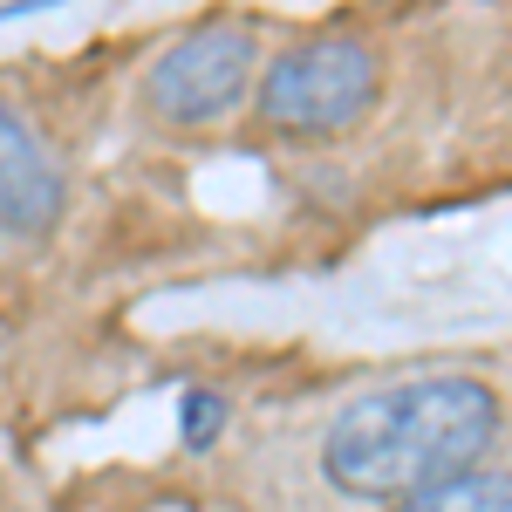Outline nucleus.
<instances>
[{
	"label": "nucleus",
	"instance_id": "nucleus-1",
	"mask_svg": "<svg viewBox=\"0 0 512 512\" xmlns=\"http://www.w3.org/2000/svg\"><path fill=\"white\" fill-rule=\"evenodd\" d=\"M499 431V396L478 376H417L355 396L328 424L321 472L349 499H410L458 472H478Z\"/></svg>",
	"mask_w": 512,
	"mask_h": 512
},
{
	"label": "nucleus",
	"instance_id": "nucleus-2",
	"mask_svg": "<svg viewBox=\"0 0 512 512\" xmlns=\"http://www.w3.org/2000/svg\"><path fill=\"white\" fill-rule=\"evenodd\" d=\"M376 82H383V69H376L369 41H301V48L274 55V69L260 82V117L280 137H335L376 103Z\"/></svg>",
	"mask_w": 512,
	"mask_h": 512
},
{
	"label": "nucleus",
	"instance_id": "nucleus-3",
	"mask_svg": "<svg viewBox=\"0 0 512 512\" xmlns=\"http://www.w3.org/2000/svg\"><path fill=\"white\" fill-rule=\"evenodd\" d=\"M253 62H260V41L246 35V28H233V21H212V28H198V35H185L178 48L158 55L144 103H151L164 123H178V130L219 123L239 96H246Z\"/></svg>",
	"mask_w": 512,
	"mask_h": 512
},
{
	"label": "nucleus",
	"instance_id": "nucleus-4",
	"mask_svg": "<svg viewBox=\"0 0 512 512\" xmlns=\"http://www.w3.org/2000/svg\"><path fill=\"white\" fill-rule=\"evenodd\" d=\"M55 219H62V171L48 164L28 123L0 110V233L41 239Z\"/></svg>",
	"mask_w": 512,
	"mask_h": 512
},
{
	"label": "nucleus",
	"instance_id": "nucleus-5",
	"mask_svg": "<svg viewBox=\"0 0 512 512\" xmlns=\"http://www.w3.org/2000/svg\"><path fill=\"white\" fill-rule=\"evenodd\" d=\"M396 512H512V478L458 472V478H444V485H431V492L396 499Z\"/></svg>",
	"mask_w": 512,
	"mask_h": 512
},
{
	"label": "nucleus",
	"instance_id": "nucleus-6",
	"mask_svg": "<svg viewBox=\"0 0 512 512\" xmlns=\"http://www.w3.org/2000/svg\"><path fill=\"white\" fill-rule=\"evenodd\" d=\"M178 424H185V444H192V451H205L212 437L226 431V396L192 390V396H185V417H178Z\"/></svg>",
	"mask_w": 512,
	"mask_h": 512
}]
</instances>
